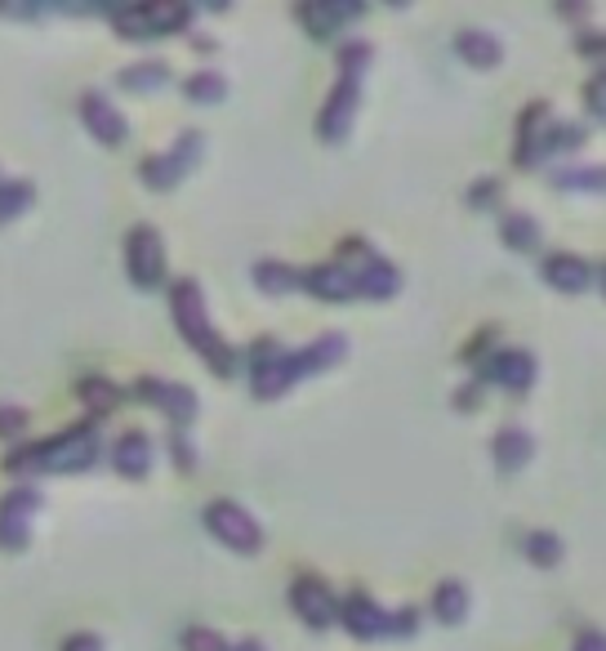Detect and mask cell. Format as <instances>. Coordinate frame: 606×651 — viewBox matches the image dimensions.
Here are the masks:
<instances>
[{"label": "cell", "mask_w": 606, "mask_h": 651, "mask_svg": "<svg viewBox=\"0 0 606 651\" xmlns=\"http://www.w3.org/2000/svg\"><path fill=\"white\" fill-rule=\"evenodd\" d=\"M343 353H348L343 335H321L308 349H264V357H255V366H251V384H255L259 397H281L304 375H317V371L334 366Z\"/></svg>", "instance_id": "6da1fadb"}, {"label": "cell", "mask_w": 606, "mask_h": 651, "mask_svg": "<svg viewBox=\"0 0 606 651\" xmlns=\"http://www.w3.org/2000/svg\"><path fill=\"white\" fill-rule=\"evenodd\" d=\"M94 456H98V428L76 424V428H63L59 438L41 442V447L14 451L10 469L14 473H81V469L94 465Z\"/></svg>", "instance_id": "7a4b0ae2"}, {"label": "cell", "mask_w": 606, "mask_h": 651, "mask_svg": "<svg viewBox=\"0 0 606 651\" xmlns=\"http://www.w3.org/2000/svg\"><path fill=\"white\" fill-rule=\"evenodd\" d=\"M170 308H174V321H179V335L205 357L210 371L227 375V371H232V349L219 340L214 321L205 317V295H201V286H196L192 277H179V281L170 286Z\"/></svg>", "instance_id": "3957f363"}, {"label": "cell", "mask_w": 606, "mask_h": 651, "mask_svg": "<svg viewBox=\"0 0 606 651\" xmlns=\"http://www.w3.org/2000/svg\"><path fill=\"white\" fill-rule=\"evenodd\" d=\"M111 23L126 41H157L183 32L192 23V6H126L111 10Z\"/></svg>", "instance_id": "277c9868"}, {"label": "cell", "mask_w": 606, "mask_h": 651, "mask_svg": "<svg viewBox=\"0 0 606 651\" xmlns=\"http://www.w3.org/2000/svg\"><path fill=\"white\" fill-rule=\"evenodd\" d=\"M201 517H205V526H210V535L219 540V545H227L236 554H255L264 545V526L236 500H210Z\"/></svg>", "instance_id": "5b68a950"}, {"label": "cell", "mask_w": 606, "mask_h": 651, "mask_svg": "<svg viewBox=\"0 0 606 651\" xmlns=\"http://www.w3.org/2000/svg\"><path fill=\"white\" fill-rule=\"evenodd\" d=\"M339 620L352 638H384V633H411L415 629V616L411 611H389L380 602H371L366 594H348L339 602Z\"/></svg>", "instance_id": "8992f818"}, {"label": "cell", "mask_w": 606, "mask_h": 651, "mask_svg": "<svg viewBox=\"0 0 606 651\" xmlns=\"http://www.w3.org/2000/svg\"><path fill=\"white\" fill-rule=\"evenodd\" d=\"M201 148H205V135H201V130H183V135H179V143H174L170 152H161V157H148V161L139 166L143 183H148V188H157V192H166V188L183 183V179L196 170V161H201Z\"/></svg>", "instance_id": "52a82bcc"}, {"label": "cell", "mask_w": 606, "mask_h": 651, "mask_svg": "<svg viewBox=\"0 0 606 651\" xmlns=\"http://www.w3.org/2000/svg\"><path fill=\"white\" fill-rule=\"evenodd\" d=\"M126 268L139 290H157L166 281V246L152 224H135L126 237Z\"/></svg>", "instance_id": "ba28073f"}, {"label": "cell", "mask_w": 606, "mask_h": 651, "mask_svg": "<svg viewBox=\"0 0 606 651\" xmlns=\"http://www.w3.org/2000/svg\"><path fill=\"white\" fill-rule=\"evenodd\" d=\"M41 509V491L36 487H14L0 500V549L19 554L28 545V517Z\"/></svg>", "instance_id": "9c48e42d"}, {"label": "cell", "mask_w": 606, "mask_h": 651, "mask_svg": "<svg viewBox=\"0 0 606 651\" xmlns=\"http://www.w3.org/2000/svg\"><path fill=\"white\" fill-rule=\"evenodd\" d=\"M357 98H361V76H339V85L330 89L326 107H321V117H317V135L326 143H339L357 117Z\"/></svg>", "instance_id": "30bf717a"}, {"label": "cell", "mask_w": 606, "mask_h": 651, "mask_svg": "<svg viewBox=\"0 0 606 651\" xmlns=\"http://www.w3.org/2000/svg\"><path fill=\"white\" fill-rule=\"evenodd\" d=\"M481 380H491L509 393H527L535 384V357L527 349H496L487 362H481Z\"/></svg>", "instance_id": "8fae6325"}, {"label": "cell", "mask_w": 606, "mask_h": 651, "mask_svg": "<svg viewBox=\"0 0 606 651\" xmlns=\"http://www.w3.org/2000/svg\"><path fill=\"white\" fill-rule=\"evenodd\" d=\"M290 607H295L299 620L312 625V629H330V625L339 620V602H334V594H330L317 576H299V580L290 585Z\"/></svg>", "instance_id": "7c38bea8"}, {"label": "cell", "mask_w": 606, "mask_h": 651, "mask_svg": "<svg viewBox=\"0 0 606 651\" xmlns=\"http://www.w3.org/2000/svg\"><path fill=\"white\" fill-rule=\"evenodd\" d=\"M81 121H85V130H89L98 143H107V148H120V143H126V135H130L126 117H120L116 107H111L103 94H94V89L81 98Z\"/></svg>", "instance_id": "4fadbf2b"}, {"label": "cell", "mask_w": 606, "mask_h": 651, "mask_svg": "<svg viewBox=\"0 0 606 651\" xmlns=\"http://www.w3.org/2000/svg\"><path fill=\"white\" fill-rule=\"evenodd\" d=\"M135 393L143 397V402H152V406H161L170 419H174V428H188L192 419H196V393L192 388H183V384H161V380H139L135 384Z\"/></svg>", "instance_id": "5bb4252c"}, {"label": "cell", "mask_w": 606, "mask_h": 651, "mask_svg": "<svg viewBox=\"0 0 606 651\" xmlns=\"http://www.w3.org/2000/svg\"><path fill=\"white\" fill-rule=\"evenodd\" d=\"M352 277H357V295L366 299H393L402 290V273L389 259H380L371 246H361V268Z\"/></svg>", "instance_id": "9a60e30c"}, {"label": "cell", "mask_w": 606, "mask_h": 651, "mask_svg": "<svg viewBox=\"0 0 606 651\" xmlns=\"http://www.w3.org/2000/svg\"><path fill=\"white\" fill-rule=\"evenodd\" d=\"M304 290H312L317 299H330V303H348L357 299V277L343 268V264H317L299 277Z\"/></svg>", "instance_id": "2e32d148"}, {"label": "cell", "mask_w": 606, "mask_h": 651, "mask_svg": "<svg viewBox=\"0 0 606 651\" xmlns=\"http://www.w3.org/2000/svg\"><path fill=\"white\" fill-rule=\"evenodd\" d=\"M593 277H597L593 264L580 259V255H549V259H544V281H549L553 290H562V295H580V290H588Z\"/></svg>", "instance_id": "e0dca14e"}, {"label": "cell", "mask_w": 606, "mask_h": 651, "mask_svg": "<svg viewBox=\"0 0 606 651\" xmlns=\"http://www.w3.org/2000/svg\"><path fill=\"white\" fill-rule=\"evenodd\" d=\"M491 451H496V465L504 469V473H518L527 460H531V451H535V442H531V433L522 428V424H504L500 433H496V442H491Z\"/></svg>", "instance_id": "ac0fdd59"}, {"label": "cell", "mask_w": 606, "mask_h": 651, "mask_svg": "<svg viewBox=\"0 0 606 651\" xmlns=\"http://www.w3.org/2000/svg\"><path fill=\"white\" fill-rule=\"evenodd\" d=\"M366 14V6H299V23L321 41V36H334L339 32V23H352V19H361Z\"/></svg>", "instance_id": "d6986e66"}, {"label": "cell", "mask_w": 606, "mask_h": 651, "mask_svg": "<svg viewBox=\"0 0 606 651\" xmlns=\"http://www.w3.org/2000/svg\"><path fill=\"white\" fill-rule=\"evenodd\" d=\"M111 465L126 473V478H148V469H152V442H148V433H126V438L111 447Z\"/></svg>", "instance_id": "ffe728a7"}, {"label": "cell", "mask_w": 606, "mask_h": 651, "mask_svg": "<svg viewBox=\"0 0 606 651\" xmlns=\"http://www.w3.org/2000/svg\"><path fill=\"white\" fill-rule=\"evenodd\" d=\"M455 50H459V58L464 63H472V67H496L500 58H504V45L491 36V32H481V28H464L459 36H455Z\"/></svg>", "instance_id": "44dd1931"}, {"label": "cell", "mask_w": 606, "mask_h": 651, "mask_svg": "<svg viewBox=\"0 0 606 651\" xmlns=\"http://www.w3.org/2000/svg\"><path fill=\"white\" fill-rule=\"evenodd\" d=\"M433 616H437L442 625H459V620L468 616V589H464L459 580H442L437 594H433Z\"/></svg>", "instance_id": "7402d4cb"}, {"label": "cell", "mask_w": 606, "mask_h": 651, "mask_svg": "<svg viewBox=\"0 0 606 651\" xmlns=\"http://www.w3.org/2000/svg\"><path fill=\"white\" fill-rule=\"evenodd\" d=\"M549 107L544 103H531V113L522 117V148H518V166H535V148H540V135L549 126Z\"/></svg>", "instance_id": "603a6c76"}, {"label": "cell", "mask_w": 606, "mask_h": 651, "mask_svg": "<svg viewBox=\"0 0 606 651\" xmlns=\"http://www.w3.org/2000/svg\"><path fill=\"white\" fill-rule=\"evenodd\" d=\"M120 85L135 89V94H152V89L170 85V67L166 63H130L126 72H120Z\"/></svg>", "instance_id": "cb8c5ba5"}, {"label": "cell", "mask_w": 606, "mask_h": 651, "mask_svg": "<svg viewBox=\"0 0 606 651\" xmlns=\"http://www.w3.org/2000/svg\"><path fill=\"white\" fill-rule=\"evenodd\" d=\"M500 237H504L513 250H522V255H527V250H535V246H540V237H544V233H540V224L531 220V214H504Z\"/></svg>", "instance_id": "d4e9b609"}, {"label": "cell", "mask_w": 606, "mask_h": 651, "mask_svg": "<svg viewBox=\"0 0 606 651\" xmlns=\"http://www.w3.org/2000/svg\"><path fill=\"white\" fill-rule=\"evenodd\" d=\"M28 201H32V183H23V179H0V224L19 220V214L28 210Z\"/></svg>", "instance_id": "484cf974"}, {"label": "cell", "mask_w": 606, "mask_h": 651, "mask_svg": "<svg viewBox=\"0 0 606 651\" xmlns=\"http://www.w3.org/2000/svg\"><path fill=\"white\" fill-rule=\"evenodd\" d=\"M255 281H259L268 295H290V290H299V273L286 268V264H273V259L255 268Z\"/></svg>", "instance_id": "4316f807"}, {"label": "cell", "mask_w": 606, "mask_h": 651, "mask_svg": "<svg viewBox=\"0 0 606 651\" xmlns=\"http://www.w3.org/2000/svg\"><path fill=\"white\" fill-rule=\"evenodd\" d=\"M527 558L540 563V567H553V563L562 558V540H557L553 531H531V535H527Z\"/></svg>", "instance_id": "83f0119b"}, {"label": "cell", "mask_w": 606, "mask_h": 651, "mask_svg": "<svg viewBox=\"0 0 606 651\" xmlns=\"http://www.w3.org/2000/svg\"><path fill=\"white\" fill-rule=\"evenodd\" d=\"M188 98H196V103H219L223 94H227V81L219 76V72H196V76H188Z\"/></svg>", "instance_id": "f1b7e54d"}, {"label": "cell", "mask_w": 606, "mask_h": 651, "mask_svg": "<svg viewBox=\"0 0 606 651\" xmlns=\"http://www.w3.org/2000/svg\"><path fill=\"white\" fill-rule=\"evenodd\" d=\"M553 183L566 192V188H584V192H602V170L597 166H584V170H557Z\"/></svg>", "instance_id": "f546056e"}, {"label": "cell", "mask_w": 606, "mask_h": 651, "mask_svg": "<svg viewBox=\"0 0 606 651\" xmlns=\"http://www.w3.org/2000/svg\"><path fill=\"white\" fill-rule=\"evenodd\" d=\"M371 63V45L366 41H348L343 54H339V76H361Z\"/></svg>", "instance_id": "4dcf8cb0"}, {"label": "cell", "mask_w": 606, "mask_h": 651, "mask_svg": "<svg viewBox=\"0 0 606 651\" xmlns=\"http://www.w3.org/2000/svg\"><path fill=\"white\" fill-rule=\"evenodd\" d=\"M183 651H227V642H223V633H214L205 625H192L183 633Z\"/></svg>", "instance_id": "1f68e13d"}, {"label": "cell", "mask_w": 606, "mask_h": 651, "mask_svg": "<svg viewBox=\"0 0 606 651\" xmlns=\"http://www.w3.org/2000/svg\"><path fill=\"white\" fill-rule=\"evenodd\" d=\"M81 397H85L89 406H107V410L116 406V388L103 384V380H85V384H81Z\"/></svg>", "instance_id": "d6a6232c"}, {"label": "cell", "mask_w": 606, "mask_h": 651, "mask_svg": "<svg viewBox=\"0 0 606 651\" xmlns=\"http://www.w3.org/2000/svg\"><path fill=\"white\" fill-rule=\"evenodd\" d=\"M170 447H174V460H179V469H196V456H192V447H188V428H174Z\"/></svg>", "instance_id": "836d02e7"}, {"label": "cell", "mask_w": 606, "mask_h": 651, "mask_svg": "<svg viewBox=\"0 0 606 651\" xmlns=\"http://www.w3.org/2000/svg\"><path fill=\"white\" fill-rule=\"evenodd\" d=\"M63 651H103V638L98 633H67Z\"/></svg>", "instance_id": "e575fe53"}, {"label": "cell", "mask_w": 606, "mask_h": 651, "mask_svg": "<svg viewBox=\"0 0 606 651\" xmlns=\"http://www.w3.org/2000/svg\"><path fill=\"white\" fill-rule=\"evenodd\" d=\"M28 424V415L23 410H14V406H0V433H19Z\"/></svg>", "instance_id": "d590c367"}, {"label": "cell", "mask_w": 606, "mask_h": 651, "mask_svg": "<svg viewBox=\"0 0 606 651\" xmlns=\"http://www.w3.org/2000/svg\"><path fill=\"white\" fill-rule=\"evenodd\" d=\"M571 651H606V642H602V633L597 629H584L580 638H575V647Z\"/></svg>", "instance_id": "8d00e7d4"}, {"label": "cell", "mask_w": 606, "mask_h": 651, "mask_svg": "<svg viewBox=\"0 0 606 651\" xmlns=\"http://www.w3.org/2000/svg\"><path fill=\"white\" fill-rule=\"evenodd\" d=\"M588 113H593V117H602V76L588 85Z\"/></svg>", "instance_id": "74e56055"}, {"label": "cell", "mask_w": 606, "mask_h": 651, "mask_svg": "<svg viewBox=\"0 0 606 651\" xmlns=\"http://www.w3.org/2000/svg\"><path fill=\"white\" fill-rule=\"evenodd\" d=\"M227 651H264L259 638H241V642H227Z\"/></svg>", "instance_id": "f35d334b"}]
</instances>
